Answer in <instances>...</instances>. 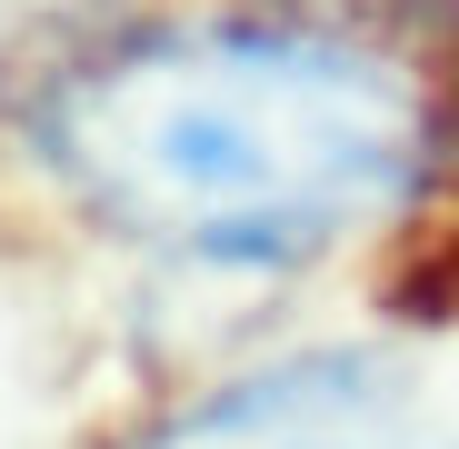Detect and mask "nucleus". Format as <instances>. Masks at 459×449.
Listing matches in <instances>:
<instances>
[{
	"label": "nucleus",
	"mask_w": 459,
	"mask_h": 449,
	"mask_svg": "<svg viewBox=\"0 0 459 449\" xmlns=\"http://www.w3.org/2000/svg\"><path fill=\"white\" fill-rule=\"evenodd\" d=\"M30 140L120 240L210 270H290L420 190L429 100L350 30L170 21L70 60Z\"/></svg>",
	"instance_id": "obj_1"
},
{
	"label": "nucleus",
	"mask_w": 459,
	"mask_h": 449,
	"mask_svg": "<svg viewBox=\"0 0 459 449\" xmlns=\"http://www.w3.org/2000/svg\"><path fill=\"white\" fill-rule=\"evenodd\" d=\"M140 449H459V410L400 350H310L190 400Z\"/></svg>",
	"instance_id": "obj_2"
}]
</instances>
